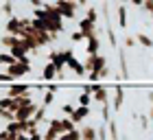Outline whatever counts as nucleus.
<instances>
[{"mask_svg": "<svg viewBox=\"0 0 153 140\" xmlns=\"http://www.w3.org/2000/svg\"><path fill=\"white\" fill-rule=\"evenodd\" d=\"M7 72H11L16 79H24V77H29L31 74V59H18V61H13L11 66H7L4 68Z\"/></svg>", "mask_w": 153, "mask_h": 140, "instance_id": "f257e3e1", "label": "nucleus"}, {"mask_svg": "<svg viewBox=\"0 0 153 140\" xmlns=\"http://www.w3.org/2000/svg\"><path fill=\"white\" fill-rule=\"evenodd\" d=\"M66 51H68V61H66L68 70H72V74L76 77V79H85V77H88L85 64H81V61L74 57V51H72V48H66Z\"/></svg>", "mask_w": 153, "mask_h": 140, "instance_id": "f03ea898", "label": "nucleus"}, {"mask_svg": "<svg viewBox=\"0 0 153 140\" xmlns=\"http://www.w3.org/2000/svg\"><path fill=\"white\" fill-rule=\"evenodd\" d=\"M55 7L59 9V13L64 16L66 20H74L76 16V0H55Z\"/></svg>", "mask_w": 153, "mask_h": 140, "instance_id": "7ed1b4c3", "label": "nucleus"}, {"mask_svg": "<svg viewBox=\"0 0 153 140\" xmlns=\"http://www.w3.org/2000/svg\"><path fill=\"white\" fill-rule=\"evenodd\" d=\"M90 114H92V107H90V105H81V103H79L70 116H72V121H74L76 125H83V123L90 118Z\"/></svg>", "mask_w": 153, "mask_h": 140, "instance_id": "20e7f679", "label": "nucleus"}, {"mask_svg": "<svg viewBox=\"0 0 153 140\" xmlns=\"http://www.w3.org/2000/svg\"><path fill=\"white\" fill-rule=\"evenodd\" d=\"M92 96H94V101L96 103H107L109 101V90L105 86H101V81L99 83H92Z\"/></svg>", "mask_w": 153, "mask_h": 140, "instance_id": "39448f33", "label": "nucleus"}, {"mask_svg": "<svg viewBox=\"0 0 153 140\" xmlns=\"http://www.w3.org/2000/svg\"><path fill=\"white\" fill-rule=\"evenodd\" d=\"M57 72H59V68L57 64H53L51 59H48V64L42 68V74H39V79L42 81H57Z\"/></svg>", "mask_w": 153, "mask_h": 140, "instance_id": "423d86ee", "label": "nucleus"}, {"mask_svg": "<svg viewBox=\"0 0 153 140\" xmlns=\"http://www.w3.org/2000/svg\"><path fill=\"white\" fill-rule=\"evenodd\" d=\"M76 29H81L85 37H92V35H96V22H92V20L85 16V18L79 20V26H76Z\"/></svg>", "mask_w": 153, "mask_h": 140, "instance_id": "0eeeda50", "label": "nucleus"}, {"mask_svg": "<svg viewBox=\"0 0 153 140\" xmlns=\"http://www.w3.org/2000/svg\"><path fill=\"white\" fill-rule=\"evenodd\" d=\"M85 53H88V55L101 53V37H99V35H92V37L85 39Z\"/></svg>", "mask_w": 153, "mask_h": 140, "instance_id": "6e6552de", "label": "nucleus"}, {"mask_svg": "<svg viewBox=\"0 0 153 140\" xmlns=\"http://www.w3.org/2000/svg\"><path fill=\"white\" fill-rule=\"evenodd\" d=\"M33 86H26V83H16V86H11L7 90V94L9 96H24V94H31Z\"/></svg>", "mask_w": 153, "mask_h": 140, "instance_id": "1a4fd4ad", "label": "nucleus"}, {"mask_svg": "<svg viewBox=\"0 0 153 140\" xmlns=\"http://www.w3.org/2000/svg\"><path fill=\"white\" fill-rule=\"evenodd\" d=\"M79 127H81V138H83V140H94V138H99V129H94L92 123H83V125H79Z\"/></svg>", "mask_w": 153, "mask_h": 140, "instance_id": "9d476101", "label": "nucleus"}, {"mask_svg": "<svg viewBox=\"0 0 153 140\" xmlns=\"http://www.w3.org/2000/svg\"><path fill=\"white\" fill-rule=\"evenodd\" d=\"M123 103H125V90H123L120 86H116V88H114V103H112L114 112H120Z\"/></svg>", "mask_w": 153, "mask_h": 140, "instance_id": "9b49d317", "label": "nucleus"}, {"mask_svg": "<svg viewBox=\"0 0 153 140\" xmlns=\"http://www.w3.org/2000/svg\"><path fill=\"white\" fill-rule=\"evenodd\" d=\"M136 37H138V44H140L142 48H153V37L151 35H147V33H136Z\"/></svg>", "mask_w": 153, "mask_h": 140, "instance_id": "f8f14e48", "label": "nucleus"}, {"mask_svg": "<svg viewBox=\"0 0 153 140\" xmlns=\"http://www.w3.org/2000/svg\"><path fill=\"white\" fill-rule=\"evenodd\" d=\"M118 24H120V29H127L129 20H127V7L125 4H118Z\"/></svg>", "mask_w": 153, "mask_h": 140, "instance_id": "ddd939ff", "label": "nucleus"}, {"mask_svg": "<svg viewBox=\"0 0 153 140\" xmlns=\"http://www.w3.org/2000/svg\"><path fill=\"white\" fill-rule=\"evenodd\" d=\"M112 121V112H109V101L101 103V123H109Z\"/></svg>", "mask_w": 153, "mask_h": 140, "instance_id": "4468645a", "label": "nucleus"}, {"mask_svg": "<svg viewBox=\"0 0 153 140\" xmlns=\"http://www.w3.org/2000/svg\"><path fill=\"white\" fill-rule=\"evenodd\" d=\"M13 61H18V59L11 55V51H7V53H0V66H4V68H7V66H11Z\"/></svg>", "mask_w": 153, "mask_h": 140, "instance_id": "2eb2a0df", "label": "nucleus"}, {"mask_svg": "<svg viewBox=\"0 0 153 140\" xmlns=\"http://www.w3.org/2000/svg\"><path fill=\"white\" fill-rule=\"evenodd\" d=\"M92 101H94V96L90 94V92H85V90L76 96V103H81V105H92Z\"/></svg>", "mask_w": 153, "mask_h": 140, "instance_id": "dca6fc26", "label": "nucleus"}, {"mask_svg": "<svg viewBox=\"0 0 153 140\" xmlns=\"http://www.w3.org/2000/svg\"><path fill=\"white\" fill-rule=\"evenodd\" d=\"M123 44H125V48H136V44H138V37H136V35H125Z\"/></svg>", "mask_w": 153, "mask_h": 140, "instance_id": "f3484780", "label": "nucleus"}, {"mask_svg": "<svg viewBox=\"0 0 153 140\" xmlns=\"http://www.w3.org/2000/svg\"><path fill=\"white\" fill-rule=\"evenodd\" d=\"M13 81H18V79L11 72H7V70H4V72H0V83H13Z\"/></svg>", "mask_w": 153, "mask_h": 140, "instance_id": "a211bd4d", "label": "nucleus"}, {"mask_svg": "<svg viewBox=\"0 0 153 140\" xmlns=\"http://www.w3.org/2000/svg\"><path fill=\"white\" fill-rule=\"evenodd\" d=\"M85 16L92 20V22H99V11H96L94 7H88V9H85Z\"/></svg>", "mask_w": 153, "mask_h": 140, "instance_id": "6ab92c4d", "label": "nucleus"}, {"mask_svg": "<svg viewBox=\"0 0 153 140\" xmlns=\"http://www.w3.org/2000/svg\"><path fill=\"white\" fill-rule=\"evenodd\" d=\"M129 2L134 4V7H142V4H144V0H129Z\"/></svg>", "mask_w": 153, "mask_h": 140, "instance_id": "aec40b11", "label": "nucleus"}, {"mask_svg": "<svg viewBox=\"0 0 153 140\" xmlns=\"http://www.w3.org/2000/svg\"><path fill=\"white\" fill-rule=\"evenodd\" d=\"M147 99H149V103L153 105V92H147Z\"/></svg>", "mask_w": 153, "mask_h": 140, "instance_id": "412c9836", "label": "nucleus"}, {"mask_svg": "<svg viewBox=\"0 0 153 140\" xmlns=\"http://www.w3.org/2000/svg\"><path fill=\"white\" fill-rule=\"evenodd\" d=\"M149 116H151V121H153V105H151V109H149Z\"/></svg>", "mask_w": 153, "mask_h": 140, "instance_id": "4be33fe9", "label": "nucleus"}, {"mask_svg": "<svg viewBox=\"0 0 153 140\" xmlns=\"http://www.w3.org/2000/svg\"><path fill=\"white\" fill-rule=\"evenodd\" d=\"M151 22H153V11H151Z\"/></svg>", "mask_w": 153, "mask_h": 140, "instance_id": "5701e85b", "label": "nucleus"}]
</instances>
